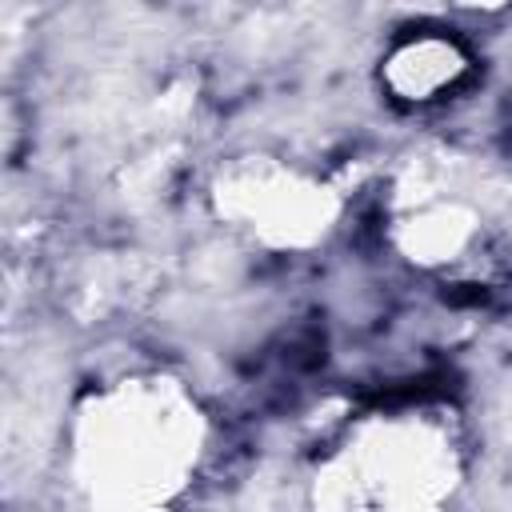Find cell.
Returning a JSON list of instances; mask_svg holds the SVG:
<instances>
[{"label": "cell", "mask_w": 512, "mask_h": 512, "mask_svg": "<svg viewBox=\"0 0 512 512\" xmlns=\"http://www.w3.org/2000/svg\"><path fill=\"white\" fill-rule=\"evenodd\" d=\"M456 484V440L436 412H388L348 432L316 476V512H436Z\"/></svg>", "instance_id": "cell-1"}, {"label": "cell", "mask_w": 512, "mask_h": 512, "mask_svg": "<svg viewBox=\"0 0 512 512\" xmlns=\"http://www.w3.org/2000/svg\"><path fill=\"white\" fill-rule=\"evenodd\" d=\"M188 424L180 416L160 412H132L112 408L96 416L84 432L80 468L84 488L92 500H104L112 508H136L144 500H160L176 480V472L188 464Z\"/></svg>", "instance_id": "cell-2"}, {"label": "cell", "mask_w": 512, "mask_h": 512, "mask_svg": "<svg viewBox=\"0 0 512 512\" xmlns=\"http://www.w3.org/2000/svg\"><path fill=\"white\" fill-rule=\"evenodd\" d=\"M464 72H468V60L460 44L444 36H416L388 56V88L396 92V100H408V104L440 100V92H452Z\"/></svg>", "instance_id": "cell-3"}]
</instances>
